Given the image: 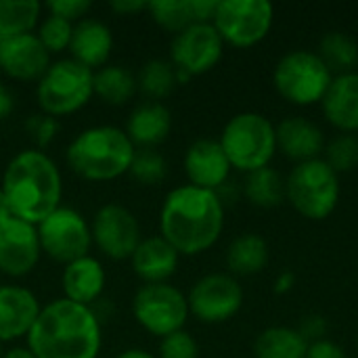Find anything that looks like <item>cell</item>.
Segmentation results:
<instances>
[{"label":"cell","instance_id":"cell-20","mask_svg":"<svg viewBox=\"0 0 358 358\" xmlns=\"http://www.w3.org/2000/svg\"><path fill=\"white\" fill-rule=\"evenodd\" d=\"M277 151H281L287 159L302 164L310 159H319L325 151V134L323 130L308 117L287 115L277 126Z\"/></svg>","mask_w":358,"mask_h":358},{"label":"cell","instance_id":"cell-42","mask_svg":"<svg viewBox=\"0 0 358 358\" xmlns=\"http://www.w3.org/2000/svg\"><path fill=\"white\" fill-rule=\"evenodd\" d=\"M296 281H298L296 273H292V271H283V273H279V275H277L275 285H273V292H275L277 296H285V294L294 292Z\"/></svg>","mask_w":358,"mask_h":358},{"label":"cell","instance_id":"cell-24","mask_svg":"<svg viewBox=\"0 0 358 358\" xmlns=\"http://www.w3.org/2000/svg\"><path fill=\"white\" fill-rule=\"evenodd\" d=\"M124 132L136 149H155L172 132V111L164 103L145 101L130 111Z\"/></svg>","mask_w":358,"mask_h":358},{"label":"cell","instance_id":"cell-35","mask_svg":"<svg viewBox=\"0 0 358 358\" xmlns=\"http://www.w3.org/2000/svg\"><path fill=\"white\" fill-rule=\"evenodd\" d=\"M40 40V44L50 52V55H59L63 50H69L71 44V36H73V23L57 17V15H42L36 31H34Z\"/></svg>","mask_w":358,"mask_h":358},{"label":"cell","instance_id":"cell-7","mask_svg":"<svg viewBox=\"0 0 358 358\" xmlns=\"http://www.w3.org/2000/svg\"><path fill=\"white\" fill-rule=\"evenodd\" d=\"M92 76V69L80 65L71 57L52 61L46 73L36 82L40 113L59 120L82 111L94 96Z\"/></svg>","mask_w":358,"mask_h":358},{"label":"cell","instance_id":"cell-1","mask_svg":"<svg viewBox=\"0 0 358 358\" xmlns=\"http://www.w3.org/2000/svg\"><path fill=\"white\" fill-rule=\"evenodd\" d=\"M224 199L216 191L180 185L168 191L159 208V233L178 254L199 256L212 250L224 231Z\"/></svg>","mask_w":358,"mask_h":358},{"label":"cell","instance_id":"cell-29","mask_svg":"<svg viewBox=\"0 0 358 358\" xmlns=\"http://www.w3.org/2000/svg\"><path fill=\"white\" fill-rule=\"evenodd\" d=\"M245 199L260 210H273L285 201V178L271 166L245 174Z\"/></svg>","mask_w":358,"mask_h":358},{"label":"cell","instance_id":"cell-10","mask_svg":"<svg viewBox=\"0 0 358 358\" xmlns=\"http://www.w3.org/2000/svg\"><path fill=\"white\" fill-rule=\"evenodd\" d=\"M275 23V6L268 0H218L212 25L224 44L252 48L260 44Z\"/></svg>","mask_w":358,"mask_h":358},{"label":"cell","instance_id":"cell-14","mask_svg":"<svg viewBox=\"0 0 358 358\" xmlns=\"http://www.w3.org/2000/svg\"><path fill=\"white\" fill-rule=\"evenodd\" d=\"M224 46L212 23H195L172 38L170 63L189 78L203 76L220 63Z\"/></svg>","mask_w":358,"mask_h":358},{"label":"cell","instance_id":"cell-43","mask_svg":"<svg viewBox=\"0 0 358 358\" xmlns=\"http://www.w3.org/2000/svg\"><path fill=\"white\" fill-rule=\"evenodd\" d=\"M15 109V96L6 84L0 82V122H4Z\"/></svg>","mask_w":358,"mask_h":358},{"label":"cell","instance_id":"cell-6","mask_svg":"<svg viewBox=\"0 0 358 358\" xmlns=\"http://www.w3.org/2000/svg\"><path fill=\"white\" fill-rule=\"evenodd\" d=\"M340 197V174H336L323 157L296 164L285 178V201L308 220L319 222L329 218Z\"/></svg>","mask_w":358,"mask_h":358},{"label":"cell","instance_id":"cell-5","mask_svg":"<svg viewBox=\"0 0 358 358\" xmlns=\"http://www.w3.org/2000/svg\"><path fill=\"white\" fill-rule=\"evenodd\" d=\"M233 170L250 174L271 166L277 155V128L258 111H241L233 115L218 138Z\"/></svg>","mask_w":358,"mask_h":358},{"label":"cell","instance_id":"cell-22","mask_svg":"<svg viewBox=\"0 0 358 358\" xmlns=\"http://www.w3.org/2000/svg\"><path fill=\"white\" fill-rule=\"evenodd\" d=\"M111 50H113V31L105 21L86 17L73 25V36L69 44V52L73 61L96 71L107 65Z\"/></svg>","mask_w":358,"mask_h":358},{"label":"cell","instance_id":"cell-48","mask_svg":"<svg viewBox=\"0 0 358 358\" xmlns=\"http://www.w3.org/2000/svg\"><path fill=\"white\" fill-rule=\"evenodd\" d=\"M0 357H2V350H0Z\"/></svg>","mask_w":358,"mask_h":358},{"label":"cell","instance_id":"cell-38","mask_svg":"<svg viewBox=\"0 0 358 358\" xmlns=\"http://www.w3.org/2000/svg\"><path fill=\"white\" fill-rule=\"evenodd\" d=\"M92 8V2L90 0H50L44 4V10L50 13V15H57L69 23H78L82 19L88 17Z\"/></svg>","mask_w":358,"mask_h":358},{"label":"cell","instance_id":"cell-37","mask_svg":"<svg viewBox=\"0 0 358 358\" xmlns=\"http://www.w3.org/2000/svg\"><path fill=\"white\" fill-rule=\"evenodd\" d=\"M25 132L31 138L34 149L46 151V147L59 134V120H55L46 113H34L25 120Z\"/></svg>","mask_w":358,"mask_h":358},{"label":"cell","instance_id":"cell-8","mask_svg":"<svg viewBox=\"0 0 358 358\" xmlns=\"http://www.w3.org/2000/svg\"><path fill=\"white\" fill-rule=\"evenodd\" d=\"M334 73L313 50H292L283 55L273 69L275 90L292 105L308 107L323 101L331 86Z\"/></svg>","mask_w":358,"mask_h":358},{"label":"cell","instance_id":"cell-26","mask_svg":"<svg viewBox=\"0 0 358 358\" xmlns=\"http://www.w3.org/2000/svg\"><path fill=\"white\" fill-rule=\"evenodd\" d=\"M268 264V243L256 233H243L227 248V268L233 277H254Z\"/></svg>","mask_w":358,"mask_h":358},{"label":"cell","instance_id":"cell-44","mask_svg":"<svg viewBox=\"0 0 358 358\" xmlns=\"http://www.w3.org/2000/svg\"><path fill=\"white\" fill-rule=\"evenodd\" d=\"M0 358H38V357H36L27 346H13V348L4 350Z\"/></svg>","mask_w":358,"mask_h":358},{"label":"cell","instance_id":"cell-9","mask_svg":"<svg viewBox=\"0 0 358 358\" xmlns=\"http://www.w3.org/2000/svg\"><path fill=\"white\" fill-rule=\"evenodd\" d=\"M136 325L153 338H166L185 329L191 313L187 294L172 283L141 285L130 302Z\"/></svg>","mask_w":358,"mask_h":358},{"label":"cell","instance_id":"cell-25","mask_svg":"<svg viewBox=\"0 0 358 358\" xmlns=\"http://www.w3.org/2000/svg\"><path fill=\"white\" fill-rule=\"evenodd\" d=\"M218 0H157L149 2L151 19L170 34H180L195 23H212Z\"/></svg>","mask_w":358,"mask_h":358},{"label":"cell","instance_id":"cell-3","mask_svg":"<svg viewBox=\"0 0 358 358\" xmlns=\"http://www.w3.org/2000/svg\"><path fill=\"white\" fill-rule=\"evenodd\" d=\"M0 189L13 216L34 227L63 206L61 168L46 151L34 147L19 151L8 159Z\"/></svg>","mask_w":358,"mask_h":358},{"label":"cell","instance_id":"cell-2","mask_svg":"<svg viewBox=\"0 0 358 358\" xmlns=\"http://www.w3.org/2000/svg\"><path fill=\"white\" fill-rule=\"evenodd\" d=\"M25 346L38 358H99L103 323L92 306L61 298L42 304Z\"/></svg>","mask_w":358,"mask_h":358},{"label":"cell","instance_id":"cell-34","mask_svg":"<svg viewBox=\"0 0 358 358\" xmlns=\"http://www.w3.org/2000/svg\"><path fill=\"white\" fill-rule=\"evenodd\" d=\"M323 159L336 174H348L358 168V136L357 134H336L323 151Z\"/></svg>","mask_w":358,"mask_h":358},{"label":"cell","instance_id":"cell-4","mask_svg":"<svg viewBox=\"0 0 358 358\" xmlns=\"http://www.w3.org/2000/svg\"><path fill=\"white\" fill-rule=\"evenodd\" d=\"M136 147L120 126L99 124L80 130L65 149L67 168L88 182H111L128 174Z\"/></svg>","mask_w":358,"mask_h":358},{"label":"cell","instance_id":"cell-46","mask_svg":"<svg viewBox=\"0 0 358 358\" xmlns=\"http://www.w3.org/2000/svg\"><path fill=\"white\" fill-rule=\"evenodd\" d=\"M10 218H13L10 206H8V201H6V197H4V193H2V189H0V224H4V222L10 220Z\"/></svg>","mask_w":358,"mask_h":358},{"label":"cell","instance_id":"cell-36","mask_svg":"<svg viewBox=\"0 0 358 358\" xmlns=\"http://www.w3.org/2000/svg\"><path fill=\"white\" fill-rule=\"evenodd\" d=\"M157 358H199V344L187 329H180L159 340Z\"/></svg>","mask_w":358,"mask_h":358},{"label":"cell","instance_id":"cell-13","mask_svg":"<svg viewBox=\"0 0 358 358\" xmlns=\"http://www.w3.org/2000/svg\"><path fill=\"white\" fill-rule=\"evenodd\" d=\"M90 233L92 248H96L101 256L115 262L130 260L143 241V229L136 214L117 201L103 203L94 212L90 220Z\"/></svg>","mask_w":358,"mask_h":358},{"label":"cell","instance_id":"cell-27","mask_svg":"<svg viewBox=\"0 0 358 358\" xmlns=\"http://www.w3.org/2000/svg\"><path fill=\"white\" fill-rule=\"evenodd\" d=\"M92 88H94V96H99L103 103L111 107L128 105L138 92L136 76L128 67L113 65V63H107L105 67L94 71Z\"/></svg>","mask_w":358,"mask_h":358},{"label":"cell","instance_id":"cell-39","mask_svg":"<svg viewBox=\"0 0 358 358\" xmlns=\"http://www.w3.org/2000/svg\"><path fill=\"white\" fill-rule=\"evenodd\" d=\"M296 329L300 331V336H302L308 344H313V342H319V340H325V338H327L329 323H327V319L321 317V315H308V317L302 319V323H300Z\"/></svg>","mask_w":358,"mask_h":358},{"label":"cell","instance_id":"cell-12","mask_svg":"<svg viewBox=\"0 0 358 358\" xmlns=\"http://www.w3.org/2000/svg\"><path fill=\"white\" fill-rule=\"evenodd\" d=\"M243 287L237 277L229 273H210L199 277L189 294V313L206 325H220L239 315L243 308Z\"/></svg>","mask_w":358,"mask_h":358},{"label":"cell","instance_id":"cell-28","mask_svg":"<svg viewBox=\"0 0 358 358\" xmlns=\"http://www.w3.org/2000/svg\"><path fill=\"white\" fill-rule=\"evenodd\" d=\"M306 352L308 342L300 336L298 329L285 325L266 327L254 342L256 358H306Z\"/></svg>","mask_w":358,"mask_h":358},{"label":"cell","instance_id":"cell-17","mask_svg":"<svg viewBox=\"0 0 358 358\" xmlns=\"http://www.w3.org/2000/svg\"><path fill=\"white\" fill-rule=\"evenodd\" d=\"M182 168L187 174L189 185L208 189V191H220L231 178V164L214 138H197L193 141L182 157Z\"/></svg>","mask_w":358,"mask_h":358},{"label":"cell","instance_id":"cell-40","mask_svg":"<svg viewBox=\"0 0 358 358\" xmlns=\"http://www.w3.org/2000/svg\"><path fill=\"white\" fill-rule=\"evenodd\" d=\"M306 358H348L344 348L340 344H336L334 340L325 338V340H319V342H313L308 344V352Z\"/></svg>","mask_w":358,"mask_h":358},{"label":"cell","instance_id":"cell-18","mask_svg":"<svg viewBox=\"0 0 358 358\" xmlns=\"http://www.w3.org/2000/svg\"><path fill=\"white\" fill-rule=\"evenodd\" d=\"M38 296L17 283H0V346L25 340L40 315Z\"/></svg>","mask_w":358,"mask_h":358},{"label":"cell","instance_id":"cell-23","mask_svg":"<svg viewBox=\"0 0 358 358\" xmlns=\"http://www.w3.org/2000/svg\"><path fill=\"white\" fill-rule=\"evenodd\" d=\"M325 120L344 134L358 132V71L334 76L321 101Z\"/></svg>","mask_w":358,"mask_h":358},{"label":"cell","instance_id":"cell-32","mask_svg":"<svg viewBox=\"0 0 358 358\" xmlns=\"http://www.w3.org/2000/svg\"><path fill=\"white\" fill-rule=\"evenodd\" d=\"M136 86L138 92H143L149 101L162 103V99L172 94V90L178 86L176 67L170 63V59H151L141 67Z\"/></svg>","mask_w":358,"mask_h":358},{"label":"cell","instance_id":"cell-45","mask_svg":"<svg viewBox=\"0 0 358 358\" xmlns=\"http://www.w3.org/2000/svg\"><path fill=\"white\" fill-rule=\"evenodd\" d=\"M115 358H157L153 352L145 350V348H126L122 350Z\"/></svg>","mask_w":358,"mask_h":358},{"label":"cell","instance_id":"cell-31","mask_svg":"<svg viewBox=\"0 0 358 358\" xmlns=\"http://www.w3.org/2000/svg\"><path fill=\"white\" fill-rule=\"evenodd\" d=\"M317 55L323 59L334 76L357 71L358 42L346 31H327L319 42Z\"/></svg>","mask_w":358,"mask_h":358},{"label":"cell","instance_id":"cell-21","mask_svg":"<svg viewBox=\"0 0 358 358\" xmlns=\"http://www.w3.org/2000/svg\"><path fill=\"white\" fill-rule=\"evenodd\" d=\"M178 264L180 254L162 235L143 237L130 258V268L143 281V285L170 283V279L178 271Z\"/></svg>","mask_w":358,"mask_h":358},{"label":"cell","instance_id":"cell-30","mask_svg":"<svg viewBox=\"0 0 358 358\" xmlns=\"http://www.w3.org/2000/svg\"><path fill=\"white\" fill-rule=\"evenodd\" d=\"M44 4L38 0H0V40L34 34Z\"/></svg>","mask_w":358,"mask_h":358},{"label":"cell","instance_id":"cell-11","mask_svg":"<svg viewBox=\"0 0 358 358\" xmlns=\"http://www.w3.org/2000/svg\"><path fill=\"white\" fill-rule=\"evenodd\" d=\"M42 256L65 266L84 258L92 250L90 222L69 206H59L40 224H36Z\"/></svg>","mask_w":358,"mask_h":358},{"label":"cell","instance_id":"cell-19","mask_svg":"<svg viewBox=\"0 0 358 358\" xmlns=\"http://www.w3.org/2000/svg\"><path fill=\"white\" fill-rule=\"evenodd\" d=\"M107 287V273L103 262L88 254L63 266L61 292L63 298L82 306H94L103 300Z\"/></svg>","mask_w":358,"mask_h":358},{"label":"cell","instance_id":"cell-16","mask_svg":"<svg viewBox=\"0 0 358 358\" xmlns=\"http://www.w3.org/2000/svg\"><path fill=\"white\" fill-rule=\"evenodd\" d=\"M52 63V55L36 34L0 40V71L15 82H38Z\"/></svg>","mask_w":358,"mask_h":358},{"label":"cell","instance_id":"cell-47","mask_svg":"<svg viewBox=\"0 0 358 358\" xmlns=\"http://www.w3.org/2000/svg\"><path fill=\"white\" fill-rule=\"evenodd\" d=\"M357 352H358V336H357Z\"/></svg>","mask_w":358,"mask_h":358},{"label":"cell","instance_id":"cell-41","mask_svg":"<svg viewBox=\"0 0 358 358\" xmlns=\"http://www.w3.org/2000/svg\"><path fill=\"white\" fill-rule=\"evenodd\" d=\"M147 6H149V2H145V0H113V2H109V10L120 17L141 15L147 10Z\"/></svg>","mask_w":358,"mask_h":358},{"label":"cell","instance_id":"cell-15","mask_svg":"<svg viewBox=\"0 0 358 358\" xmlns=\"http://www.w3.org/2000/svg\"><path fill=\"white\" fill-rule=\"evenodd\" d=\"M42 250L34 224L10 218L0 224V273L8 279H23L40 264Z\"/></svg>","mask_w":358,"mask_h":358},{"label":"cell","instance_id":"cell-33","mask_svg":"<svg viewBox=\"0 0 358 358\" xmlns=\"http://www.w3.org/2000/svg\"><path fill=\"white\" fill-rule=\"evenodd\" d=\"M128 176L141 187L162 185L168 176V162L157 149H136Z\"/></svg>","mask_w":358,"mask_h":358}]
</instances>
